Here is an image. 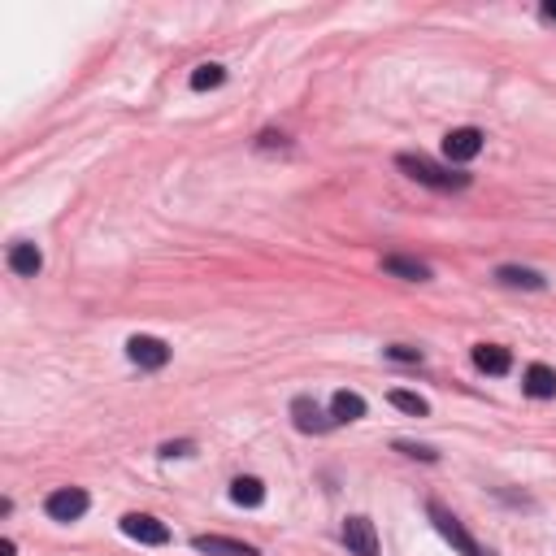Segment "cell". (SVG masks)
<instances>
[{
    "instance_id": "3957f363",
    "label": "cell",
    "mask_w": 556,
    "mask_h": 556,
    "mask_svg": "<svg viewBox=\"0 0 556 556\" xmlns=\"http://www.w3.org/2000/svg\"><path fill=\"white\" fill-rule=\"evenodd\" d=\"M483 131L479 126H457V131H448L443 135V157L452 161V166H465V161H474L479 152H483Z\"/></svg>"
},
{
    "instance_id": "7c38bea8",
    "label": "cell",
    "mask_w": 556,
    "mask_h": 556,
    "mask_svg": "<svg viewBox=\"0 0 556 556\" xmlns=\"http://www.w3.org/2000/svg\"><path fill=\"white\" fill-rule=\"evenodd\" d=\"M474 365L483 369V374H508L513 369V357H508V348H500V343H479L474 348Z\"/></svg>"
},
{
    "instance_id": "ba28073f",
    "label": "cell",
    "mask_w": 556,
    "mask_h": 556,
    "mask_svg": "<svg viewBox=\"0 0 556 556\" xmlns=\"http://www.w3.org/2000/svg\"><path fill=\"white\" fill-rule=\"evenodd\" d=\"M343 543H348L352 556H378L374 522H369V517H348V522H343Z\"/></svg>"
},
{
    "instance_id": "2e32d148",
    "label": "cell",
    "mask_w": 556,
    "mask_h": 556,
    "mask_svg": "<svg viewBox=\"0 0 556 556\" xmlns=\"http://www.w3.org/2000/svg\"><path fill=\"white\" fill-rule=\"evenodd\" d=\"M383 269L396 274V278H409V283H426L431 278V269L422 261H413V257H383Z\"/></svg>"
},
{
    "instance_id": "8992f818",
    "label": "cell",
    "mask_w": 556,
    "mask_h": 556,
    "mask_svg": "<svg viewBox=\"0 0 556 556\" xmlns=\"http://www.w3.org/2000/svg\"><path fill=\"white\" fill-rule=\"evenodd\" d=\"M291 422H296V431H305V435H326V431L335 426V417H326V413L317 409V400H309V396H296V400H291Z\"/></svg>"
},
{
    "instance_id": "e0dca14e",
    "label": "cell",
    "mask_w": 556,
    "mask_h": 556,
    "mask_svg": "<svg viewBox=\"0 0 556 556\" xmlns=\"http://www.w3.org/2000/svg\"><path fill=\"white\" fill-rule=\"evenodd\" d=\"M226 83V70H222L218 61H205V66H196L192 70V87L196 92H209V87H222Z\"/></svg>"
},
{
    "instance_id": "ffe728a7",
    "label": "cell",
    "mask_w": 556,
    "mask_h": 556,
    "mask_svg": "<svg viewBox=\"0 0 556 556\" xmlns=\"http://www.w3.org/2000/svg\"><path fill=\"white\" fill-rule=\"evenodd\" d=\"M396 448H400L405 457H417V460H435V452H431V448H417V443H405V439H400Z\"/></svg>"
},
{
    "instance_id": "52a82bcc",
    "label": "cell",
    "mask_w": 556,
    "mask_h": 556,
    "mask_svg": "<svg viewBox=\"0 0 556 556\" xmlns=\"http://www.w3.org/2000/svg\"><path fill=\"white\" fill-rule=\"evenodd\" d=\"M126 357L140 365V369H161L169 361V348L152 335H135V339H126Z\"/></svg>"
},
{
    "instance_id": "9a60e30c",
    "label": "cell",
    "mask_w": 556,
    "mask_h": 556,
    "mask_svg": "<svg viewBox=\"0 0 556 556\" xmlns=\"http://www.w3.org/2000/svg\"><path fill=\"white\" fill-rule=\"evenodd\" d=\"M231 500L240 508L266 505V483H261V479H235V483H231Z\"/></svg>"
},
{
    "instance_id": "277c9868",
    "label": "cell",
    "mask_w": 556,
    "mask_h": 556,
    "mask_svg": "<svg viewBox=\"0 0 556 556\" xmlns=\"http://www.w3.org/2000/svg\"><path fill=\"white\" fill-rule=\"evenodd\" d=\"M122 534L135 539V543H148V548L169 543V526L166 522H157L152 513H126V517H122Z\"/></svg>"
},
{
    "instance_id": "8fae6325",
    "label": "cell",
    "mask_w": 556,
    "mask_h": 556,
    "mask_svg": "<svg viewBox=\"0 0 556 556\" xmlns=\"http://www.w3.org/2000/svg\"><path fill=\"white\" fill-rule=\"evenodd\" d=\"M40 266H44V252H40L35 243L18 240L14 248H9V269H14V274H23V278H35V274H40Z\"/></svg>"
},
{
    "instance_id": "d6986e66",
    "label": "cell",
    "mask_w": 556,
    "mask_h": 556,
    "mask_svg": "<svg viewBox=\"0 0 556 556\" xmlns=\"http://www.w3.org/2000/svg\"><path fill=\"white\" fill-rule=\"evenodd\" d=\"M391 361H422V352L417 348H405V343H396V348H387Z\"/></svg>"
},
{
    "instance_id": "7402d4cb",
    "label": "cell",
    "mask_w": 556,
    "mask_h": 556,
    "mask_svg": "<svg viewBox=\"0 0 556 556\" xmlns=\"http://www.w3.org/2000/svg\"><path fill=\"white\" fill-rule=\"evenodd\" d=\"M0 556H14V539H0Z\"/></svg>"
},
{
    "instance_id": "30bf717a",
    "label": "cell",
    "mask_w": 556,
    "mask_h": 556,
    "mask_svg": "<svg viewBox=\"0 0 556 556\" xmlns=\"http://www.w3.org/2000/svg\"><path fill=\"white\" fill-rule=\"evenodd\" d=\"M192 548L209 556H257V548H248L240 539H222V534H196Z\"/></svg>"
},
{
    "instance_id": "ac0fdd59",
    "label": "cell",
    "mask_w": 556,
    "mask_h": 556,
    "mask_svg": "<svg viewBox=\"0 0 556 556\" xmlns=\"http://www.w3.org/2000/svg\"><path fill=\"white\" fill-rule=\"evenodd\" d=\"M387 400H391V405H396L400 413H413V417H426V413H431V405H426L422 396H413V391H400V387H396Z\"/></svg>"
},
{
    "instance_id": "7a4b0ae2",
    "label": "cell",
    "mask_w": 556,
    "mask_h": 556,
    "mask_svg": "<svg viewBox=\"0 0 556 556\" xmlns=\"http://www.w3.org/2000/svg\"><path fill=\"white\" fill-rule=\"evenodd\" d=\"M426 513H431L435 531L443 534V539H448V543H452V548H457L460 556H487V548H479V543H474V534L465 531V526H460L457 517H452L448 508L439 505V500H431V505H426Z\"/></svg>"
},
{
    "instance_id": "603a6c76",
    "label": "cell",
    "mask_w": 556,
    "mask_h": 556,
    "mask_svg": "<svg viewBox=\"0 0 556 556\" xmlns=\"http://www.w3.org/2000/svg\"><path fill=\"white\" fill-rule=\"evenodd\" d=\"M543 18H556V0H548V5H543Z\"/></svg>"
},
{
    "instance_id": "9c48e42d",
    "label": "cell",
    "mask_w": 556,
    "mask_h": 556,
    "mask_svg": "<svg viewBox=\"0 0 556 556\" xmlns=\"http://www.w3.org/2000/svg\"><path fill=\"white\" fill-rule=\"evenodd\" d=\"M522 387L531 400H552L556 396V369L552 365H531L526 374H522Z\"/></svg>"
},
{
    "instance_id": "5bb4252c",
    "label": "cell",
    "mask_w": 556,
    "mask_h": 556,
    "mask_svg": "<svg viewBox=\"0 0 556 556\" xmlns=\"http://www.w3.org/2000/svg\"><path fill=\"white\" fill-rule=\"evenodd\" d=\"M331 417H335V422H361L365 400L357 396V391H335V400H331Z\"/></svg>"
},
{
    "instance_id": "5b68a950",
    "label": "cell",
    "mask_w": 556,
    "mask_h": 556,
    "mask_svg": "<svg viewBox=\"0 0 556 556\" xmlns=\"http://www.w3.org/2000/svg\"><path fill=\"white\" fill-rule=\"evenodd\" d=\"M87 491L83 487H61V491H52L49 500H44V513H49L52 522H78L83 513H87Z\"/></svg>"
},
{
    "instance_id": "6da1fadb",
    "label": "cell",
    "mask_w": 556,
    "mask_h": 556,
    "mask_svg": "<svg viewBox=\"0 0 556 556\" xmlns=\"http://www.w3.org/2000/svg\"><path fill=\"white\" fill-rule=\"evenodd\" d=\"M396 166L409 174L413 183H422V187H435V192H460V187H469V174H452V169L435 166V161H426L422 152L413 157V152H400L396 157Z\"/></svg>"
},
{
    "instance_id": "44dd1931",
    "label": "cell",
    "mask_w": 556,
    "mask_h": 556,
    "mask_svg": "<svg viewBox=\"0 0 556 556\" xmlns=\"http://www.w3.org/2000/svg\"><path fill=\"white\" fill-rule=\"evenodd\" d=\"M161 457H192V443H166Z\"/></svg>"
},
{
    "instance_id": "4fadbf2b",
    "label": "cell",
    "mask_w": 556,
    "mask_h": 556,
    "mask_svg": "<svg viewBox=\"0 0 556 556\" xmlns=\"http://www.w3.org/2000/svg\"><path fill=\"white\" fill-rule=\"evenodd\" d=\"M496 278H500L505 287H526V291H543V287H548V278H543L539 269H522V266H500V269H496Z\"/></svg>"
}]
</instances>
